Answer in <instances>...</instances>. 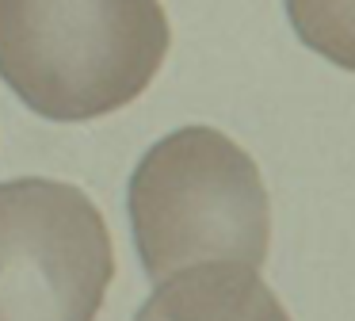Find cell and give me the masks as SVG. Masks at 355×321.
Instances as JSON below:
<instances>
[{
  "label": "cell",
  "mask_w": 355,
  "mask_h": 321,
  "mask_svg": "<svg viewBox=\"0 0 355 321\" xmlns=\"http://www.w3.org/2000/svg\"><path fill=\"white\" fill-rule=\"evenodd\" d=\"M172 27L161 0H0V81L46 122H92L157 81Z\"/></svg>",
  "instance_id": "obj_1"
},
{
  "label": "cell",
  "mask_w": 355,
  "mask_h": 321,
  "mask_svg": "<svg viewBox=\"0 0 355 321\" xmlns=\"http://www.w3.org/2000/svg\"><path fill=\"white\" fill-rule=\"evenodd\" d=\"M126 211L153 283L199 264L260 272L271 249L260 165L218 126H180L149 145L126 188Z\"/></svg>",
  "instance_id": "obj_2"
},
{
  "label": "cell",
  "mask_w": 355,
  "mask_h": 321,
  "mask_svg": "<svg viewBox=\"0 0 355 321\" xmlns=\"http://www.w3.org/2000/svg\"><path fill=\"white\" fill-rule=\"evenodd\" d=\"M283 8L306 50L355 73V0H283Z\"/></svg>",
  "instance_id": "obj_5"
},
{
  "label": "cell",
  "mask_w": 355,
  "mask_h": 321,
  "mask_svg": "<svg viewBox=\"0 0 355 321\" xmlns=\"http://www.w3.org/2000/svg\"><path fill=\"white\" fill-rule=\"evenodd\" d=\"M111 279V229L77 183H0V321H96Z\"/></svg>",
  "instance_id": "obj_3"
},
{
  "label": "cell",
  "mask_w": 355,
  "mask_h": 321,
  "mask_svg": "<svg viewBox=\"0 0 355 321\" xmlns=\"http://www.w3.org/2000/svg\"><path fill=\"white\" fill-rule=\"evenodd\" d=\"M134 321H291L256 268L199 264L153 283Z\"/></svg>",
  "instance_id": "obj_4"
}]
</instances>
